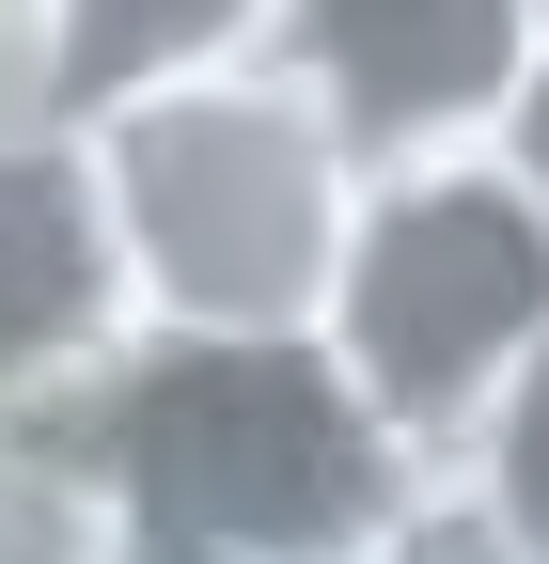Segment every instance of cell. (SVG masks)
Returning <instances> with one entry per match:
<instances>
[{"instance_id": "cell-10", "label": "cell", "mask_w": 549, "mask_h": 564, "mask_svg": "<svg viewBox=\"0 0 549 564\" xmlns=\"http://www.w3.org/2000/svg\"><path fill=\"white\" fill-rule=\"evenodd\" d=\"M95 564H220V549H173V533H142V518H110V533H95Z\"/></svg>"}, {"instance_id": "cell-6", "label": "cell", "mask_w": 549, "mask_h": 564, "mask_svg": "<svg viewBox=\"0 0 549 564\" xmlns=\"http://www.w3.org/2000/svg\"><path fill=\"white\" fill-rule=\"evenodd\" d=\"M267 0H32V95L63 126H95L158 79H204V63H251Z\"/></svg>"}, {"instance_id": "cell-3", "label": "cell", "mask_w": 549, "mask_h": 564, "mask_svg": "<svg viewBox=\"0 0 549 564\" xmlns=\"http://www.w3.org/2000/svg\"><path fill=\"white\" fill-rule=\"evenodd\" d=\"M549 345V220L503 188V158H408L362 173L346 267L314 299V361L362 392V423L408 470H455L487 408Z\"/></svg>"}, {"instance_id": "cell-1", "label": "cell", "mask_w": 549, "mask_h": 564, "mask_svg": "<svg viewBox=\"0 0 549 564\" xmlns=\"http://www.w3.org/2000/svg\"><path fill=\"white\" fill-rule=\"evenodd\" d=\"M79 158L110 204L126 299H142V345H314V299L362 220V158L267 47L95 110Z\"/></svg>"}, {"instance_id": "cell-4", "label": "cell", "mask_w": 549, "mask_h": 564, "mask_svg": "<svg viewBox=\"0 0 549 564\" xmlns=\"http://www.w3.org/2000/svg\"><path fill=\"white\" fill-rule=\"evenodd\" d=\"M534 47H549V0H267V63L330 110L362 173L487 158Z\"/></svg>"}, {"instance_id": "cell-7", "label": "cell", "mask_w": 549, "mask_h": 564, "mask_svg": "<svg viewBox=\"0 0 549 564\" xmlns=\"http://www.w3.org/2000/svg\"><path fill=\"white\" fill-rule=\"evenodd\" d=\"M440 486H471V502H487V533H503L518 564H549V345H534V377L487 408V440H471Z\"/></svg>"}, {"instance_id": "cell-9", "label": "cell", "mask_w": 549, "mask_h": 564, "mask_svg": "<svg viewBox=\"0 0 549 564\" xmlns=\"http://www.w3.org/2000/svg\"><path fill=\"white\" fill-rule=\"evenodd\" d=\"M487 158H503V188L549 220V47H534V79L503 95V126H487Z\"/></svg>"}, {"instance_id": "cell-8", "label": "cell", "mask_w": 549, "mask_h": 564, "mask_svg": "<svg viewBox=\"0 0 549 564\" xmlns=\"http://www.w3.org/2000/svg\"><path fill=\"white\" fill-rule=\"evenodd\" d=\"M362 564H518V549L487 533V502H471V486H424V502H408Z\"/></svg>"}, {"instance_id": "cell-5", "label": "cell", "mask_w": 549, "mask_h": 564, "mask_svg": "<svg viewBox=\"0 0 549 564\" xmlns=\"http://www.w3.org/2000/svg\"><path fill=\"white\" fill-rule=\"evenodd\" d=\"M126 361H142V299L79 126H0V440H63Z\"/></svg>"}, {"instance_id": "cell-2", "label": "cell", "mask_w": 549, "mask_h": 564, "mask_svg": "<svg viewBox=\"0 0 549 564\" xmlns=\"http://www.w3.org/2000/svg\"><path fill=\"white\" fill-rule=\"evenodd\" d=\"M110 518L220 564H362L440 470H408L314 345H142L47 440Z\"/></svg>"}, {"instance_id": "cell-11", "label": "cell", "mask_w": 549, "mask_h": 564, "mask_svg": "<svg viewBox=\"0 0 549 564\" xmlns=\"http://www.w3.org/2000/svg\"><path fill=\"white\" fill-rule=\"evenodd\" d=\"M0 47H17V63H32V0H0Z\"/></svg>"}]
</instances>
